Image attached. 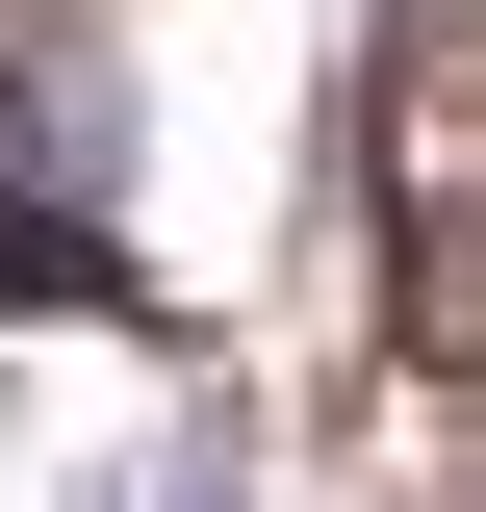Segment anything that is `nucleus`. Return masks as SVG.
<instances>
[{
	"mask_svg": "<svg viewBox=\"0 0 486 512\" xmlns=\"http://www.w3.org/2000/svg\"><path fill=\"white\" fill-rule=\"evenodd\" d=\"M128 180H154V52L103 0H26L0 26V205H103L128 231Z\"/></svg>",
	"mask_w": 486,
	"mask_h": 512,
	"instance_id": "obj_1",
	"label": "nucleus"
},
{
	"mask_svg": "<svg viewBox=\"0 0 486 512\" xmlns=\"http://www.w3.org/2000/svg\"><path fill=\"white\" fill-rule=\"evenodd\" d=\"M77 512H256V384H231V359H180V410L77 461Z\"/></svg>",
	"mask_w": 486,
	"mask_h": 512,
	"instance_id": "obj_2",
	"label": "nucleus"
},
{
	"mask_svg": "<svg viewBox=\"0 0 486 512\" xmlns=\"http://www.w3.org/2000/svg\"><path fill=\"white\" fill-rule=\"evenodd\" d=\"M77 308H154L128 231H103V205H0V333H77Z\"/></svg>",
	"mask_w": 486,
	"mask_h": 512,
	"instance_id": "obj_3",
	"label": "nucleus"
}]
</instances>
